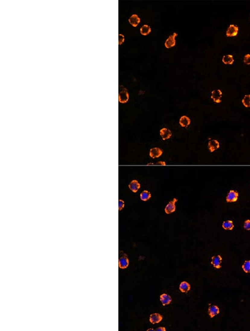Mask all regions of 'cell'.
I'll return each instance as SVG.
<instances>
[{"label":"cell","instance_id":"ac0fdd59","mask_svg":"<svg viewBox=\"0 0 250 331\" xmlns=\"http://www.w3.org/2000/svg\"><path fill=\"white\" fill-rule=\"evenodd\" d=\"M222 62L226 65H232L234 63V58L232 55L228 54L224 55L222 59Z\"/></svg>","mask_w":250,"mask_h":331},{"label":"cell","instance_id":"30bf717a","mask_svg":"<svg viewBox=\"0 0 250 331\" xmlns=\"http://www.w3.org/2000/svg\"><path fill=\"white\" fill-rule=\"evenodd\" d=\"M162 153L163 151L159 147H155L150 150L149 154L152 158H157L162 155Z\"/></svg>","mask_w":250,"mask_h":331},{"label":"cell","instance_id":"7c38bea8","mask_svg":"<svg viewBox=\"0 0 250 331\" xmlns=\"http://www.w3.org/2000/svg\"><path fill=\"white\" fill-rule=\"evenodd\" d=\"M160 133L163 141L169 139L172 136V132L167 128H162L160 131Z\"/></svg>","mask_w":250,"mask_h":331},{"label":"cell","instance_id":"7a4b0ae2","mask_svg":"<svg viewBox=\"0 0 250 331\" xmlns=\"http://www.w3.org/2000/svg\"><path fill=\"white\" fill-rule=\"evenodd\" d=\"M129 265V260L127 255L122 251H120L119 260V266L122 269H125L128 267Z\"/></svg>","mask_w":250,"mask_h":331},{"label":"cell","instance_id":"277c9868","mask_svg":"<svg viewBox=\"0 0 250 331\" xmlns=\"http://www.w3.org/2000/svg\"><path fill=\"white\" fill-rule=\"evenodd\" d=\"M222 96V92L220 89H215L212 91L211 98L215 103H220Z\"/></svg>","mask_w":250,"mask_h":331},{"label":"cell","instance_id":"f1b7e54d","mask_svg":"<svg viewBox=\"0 0 250 331\" xmlns=\"http://www.w3.org/2000/svg\"><path fill=\"white\" fill-rule=\"evenodd\" d=\"M154 331H166V328L165 327H159L158 328H156V329H154Z\"/></svg>","mask_w":250,"mask_h":331},{"label":"cell","instance_id":"5b68a950","mask_svg":"<svg viewBox=\"0 0 250 331\" xmlns=\"http://www.w3.org/2000/svg\"><path fill=\"white\" fill-rule=\"evenodd\" d=\"M239 27L237 26L231 24L229 26L228 29H227V31L226 32V36L227 37H233L237 35L239 32Z\"/></svg>","mask_w":250,"mask_h":331},{"label":"cell","instance_id":"52a82bcc","mask_svg":"<svg viewBox=\"0 0 250 331\" xmlns=\"http://www.w3.org/2000/svg\"><path fill=\"white\" fill-rule=\"evenodd\" d=\"M177 201L178 200L176 198H174L171 201H169L168 204L166 205L165 209V211L166 214H171L176 211L175 203H177Z\"/></svg>","mask_w":250,"mask_h":331},{"label":"cell","instance_id":"e0dca14e","mask_svg":"<svg viewBox=\"0 0 250 331\" xmlns=\"http://www.w3.org/2000/svg\"><path fill=\"white\" fill-rule=\"evenodd\" d=\"M179 123L182 127L186 128L190 125L191 119L186 115H183L180 118Z\"/></svg>","mask_w":250,"mask_h":331},{"label":"cell","instance_id":"83f0119b","mask_svg":"<svg viewBox=\"0 0 250 331\" xmlns=\"http://www.w3.org/2000/svg\"><path fill=\"white\" fill-rule=\"evenodd\" d=\"M125 41V37L122 34H119V44L121 45L123 44Z\"/></svg>","mask_w":250,"mask_h":331},{"label":"cell","instance_id":"d4e9b609","mask_svg":"<svg viewBox=\"0 0 250 331\" xmlns=\"http://www.w3.org/2000/svg\"><path fill=\"white\" fill-rule=\"evenodd\" d=\"M243 228L247 231H250V220L247 219L243 223Z\"/></svg>","mask_w":250,"mask_h":331},{"label":"cell","instance_id":"8992f818","mask_svg":"<svg viewBox=\"0 0 250 331\" xmlns=\"http://www.w3.org/2000/svg\"><path fill=\"white\" fill-rule=\"evenodd\" d=\"M222 261V256L220 255H216L212 257L211 264L213 265L214 267L218 269L221 268Z\"/></svg>","mask_w":250,"mask_h":331},{"label":"cell","instance_id":"ba28073f","mask_svg":"<svg viewBox=\"0 0 250 331\" xmlns=\"http://www.w3.org/2000/svg\"><path fill=\"white\" fill-rule=\"evenodd\" d=\"M177 35L178 34L176 32H174L172 35L169 36V38L166 40L165 43V45L166 48L169 49V48L175 46V45H176L175 38H176V37L177 36Z\"/></svg>","mask_w":250,"mask_h":331},{"label":"cell","instance_id":"3957f363","mask_svg":"<svg viewBox=\"0 0 250 331\" xmlns=\"http://www.w3.org/2000/svg\"><path fill=\"white\" fill-rule=\"evenodd\" d=\"M239 196V192L235 190H231L229 191L227 195L226 196V202L229 203H235L238 200Z\"/></svg>","mask_w":250,"mask_h":331},{"label":"cell","instance_id":"2e32d148","mask_svg":"<svg viewBox=\"0 0 250 331\" xmlns=\"http://www.w3.org/2000/svg\"><path fill=\"white\" fill-rule=\"evenodd\" d=\"M128 21L132 26L136 27L141 21V19L138 17V15L134 14L128 19Z\"/></svg>","mask_w":250,"mask_h":331},{"label":"cell","instance_id":"7402d4cb","mask_svg":"<svg viewBox=\"0 0 250 331\" xmlns=\"http://www.w3.org/2000/svg\"><path fill=\"white\" fill-rule=\"evenodd\" d=\"M151 31V29L150 27L147 25H144L142 26L140 29V32L142 35H147Z\"/></svg>","mask_w":250,"mask_h":331},{"label":"cell","instance_id":"4316f807","mask_svg":"<svg viewBox=\"0 0 250 331\" xmlns=\"http://www.w3.org/2000/svg\"><path fill=\"white\" fill-rule=\"evenodd\" d=\"M125 206V202L124 201L122 200H119V211H121V210L123 209Z\"/></svg>","mask_w":250,"mask_h":331},{"label":"cell","instance_id":"6da1fadb","mask_svg":"<svg viewBox=\"0 0 250 331\" xmlns=\"http://www.w3.org/2000/svg\"><path fill=\"white\" fill-rule=\"evenodd\" d=\"M119 94V101L121 103H126L129 99V94L127 89L122 86H120Z\"/></svg>","mask_w":250,"mask_h":331},{"label":"cell","instance_id":"484cf974","mask_svg":"<svg viewBox=\"0 0 250 331\" xmlns=\"http://www.w3.org/2000/svg\"><path fill=\"white\" fill-rule=\"evenodd\" d=\"M243 63L246 65H250V54H247L243 57Z\"/></svg>","mask_w":250,"mask_h":331},{"label":"cell","instance_id":"4dcf8cb0","mask_svg":"<svg viewBox=\"0 0 250 331\" xmlns=\"http://www.w3.org/2000/svg\"><path fill=\"white\" fill-rule=\"evenodd\" d=\"M147 331H154V329H148Z\"/></svg>","mask_w":250,"mask_h":331},{"label":"cell","instance_id":"f546056e","mask_svg":"<svg viewBox=\"0 0 250 331\" xmlns=\"http://www.w3.org/2000/svg\"><path fill=\"white\" fill-rule=\"evenodd\" d=\"M157 164H161V165H162V166H165L166 164V162H165L164 161H160V162H159L158 163H157Z\"/></svg>","mask_w":250,"mask_h":331},{"label":"cell","instance_id":"9c48e42d","mask_svg":"<svg viewBox=\"0 0 250 331\" xmlns=\"http://www.w3.org/2000/svg\"><path fill=\"white\" fill-rule=\"evenodd\" d=\"M220 147V144L217 140L211 139L208 143V148L210 152H214L215 151L218 150Z\"/></svg>","mask_w":250,"mask_h":331},{"label":"cell","instance_id":"cb8c5ba5","mask_svg":"<svg viewBox=\"0 0 250 331\" xmlns=\"http://www.w3.org/2000/svg\"><path fill=\"white\" fill-rule=\"evenodd\" d=\"M242 268L246 273H250V260H246L242 265Z\"/></svg>","mask_w":250,"mask_h":331},{"label":"cell","instance_id":"4fadbf2b","mask_svg":"<svg viewBox=\"0 0 250 331\" xmlns=\"http://www.w3.org/2000/svg\"><path fill=\"white\" fill-rule=\"evenodd\" d=\"M140 187L141 185L136 180H133L128 185V188L134 193L138 192V190L140 189Z\"/></svg>","mask_w":250,"mask_h":331},{"label":"cell","instance_id":"d6986e66","mask_svg":"<svg viewBox=\"0 0 250 331\" xmlns=\"http://www.w3.org/2000/svg\"><path fill=\"white\" fill-rule=\"evenodd\" d=\"M179 288L182 293H187L190 290L191 285L187 281H183L181 283Z\"/></svg>","mask_w":250,"mask_h":331},{"label":"cell","instance_id":"603a6c76","mask_svg":"<svg viewBox=\"0 0 250 331\" xmlns=\"http://www.w3.org/2000/svg\"><path fill=\"white\" fill-rule=\"evenodd\" d=\"M242 103L243 105L245 107H246V108H250V94L246 95V96H244L243 99L242 100Z\"/></svg>","mask_w":250,"mask_h":331},{"label":"cell","instance_id":"8fae6325","mask_svg":"<svg viewBox=\"0 0 250 331\" xmlns=\"http://www.w3.org/2000/svg\"><path fill=\"white\" fill-rule=\"evenodd\" d=\"M220 311L218 307L215 305H212L208 307V314L211 318H212L220 313Z\"/></svg>","mask_w":250,"mask_h":331},{"label":"cell","instance_id":"5bb4252c","mask_svg":"<svg viewBox=\"0 0 250 331\" xmlns=\"http://www.w3.org/2000/svg\"><path fill=\"white\" fill-rule=\"evenodd\" d=\"M163 319V317L159 313H153L150 316V322L152 324H156L160 323Z\"/></svg>","mask_w":250,"mask_h":331},{"label":"cell","instance_id":"ffe728a7","mask_svg":"<svg viewBox=\"0 0 250 331\" xmlns=\"http://www.w3.org/2000/svg\"><path fill=\"white\" fill-rule=\"evenodd\" d=\"M222 228L226 230H233L234 228V224L232 220H226L223 222Z\"/></svg>","mask_w":250,"mask_h":331},{"label":"cell","instance_id":"44dd1931","mask_svg":"<svg viewBox=\"0 0 250 331\" xmlns=\"http://www.w3.org/2000/svg\"><path fill=\"white\" fill-rule=\"evenodd\" d=\"M151 197V195L150 192L147 190H144L141 192L140 194V199L143 201H147L150 199Z\"/></svg>","mask_w":250,"mask_h":331},{"label":"cell","instance_id":"9a60e30c","mask_svg":"<svg viewBox=\"0 0 250 331\" xmlns=\"http://www.w3.org/2000/svg\"><path fill=\"white\" fill-rule=\"evenodd\" d=\"M160 300L162 303V305L163 306H166V305H169L172 300V298L169 295L165 294V293L162 294V295L160 296Z\"/></svg>","mask_w":250,"mask_h":331}]
</instances>
